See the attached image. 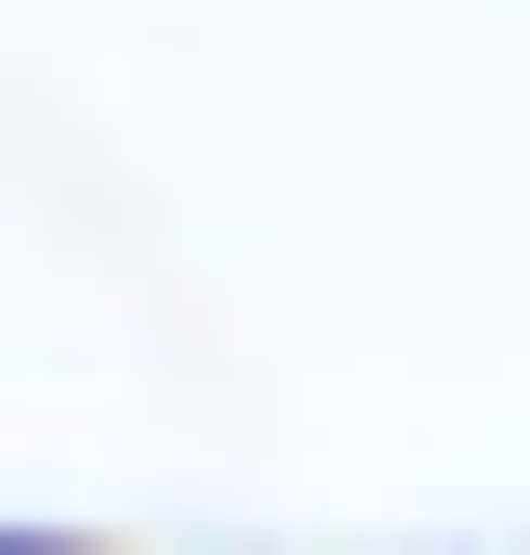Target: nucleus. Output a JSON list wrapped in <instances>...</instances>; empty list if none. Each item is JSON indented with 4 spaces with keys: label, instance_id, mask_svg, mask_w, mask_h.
<instances>
[{
    "label": "nucleus",
    "instance_id": "1",
    "mask_svg": "<svg viewBox=\"0 0 530 555\" xmlns=\"http://www.w3.org/2000/svg\"><path fill=\"white\" fill-rule=\"evenodd\" d=\"M0 555H102V530H0Z\"/></svg>",
    "mask_w": 530,
    "mask_h": 555
}]
</instances>
